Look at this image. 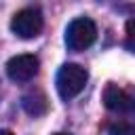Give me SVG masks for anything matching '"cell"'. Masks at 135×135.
I'll return each instance as SVG.
<instances>
[{
	"mask_svg": "<svg viewBox=\"0 0 135 135\" xmlns=\"http://www.w3.org/2000/svg\"><path fill=\"white\" fill-rule=\"evenodd\" d=\"M86 80H89V72L78 65V63H63L57 72V78H55V86H57V93L61 99H74L76 95L82 93V89L86 86Z\"/></svg>",
	"mask_w": 135,
	"mask_h": 135,
	"instance_id": "cell-1",
	"label": "cell"
},
{
	"mask_svg": "<svg viewBox=\"0 0 135 135\" xmlns=\"http://www.w3.org/2000/svg\"><path fill=\"white\" fill-rule=\"evenodd\" d=\"M97 38V25L93 23V19L89 17H76L74 21H70V25L65 27V46L70 51H84L89 49Z\"/></svg>",
	"mask_w": 135,
	"mask_h": 135,
	"instance_id": "cell-2",
	"label": "cell"
},
{
	"mask_svg": "<svg viewBox=\"0 0 135 135\" xmlns=\"http://www.w3.org/2000/svg\"><path fill=\"white\" fill-rule=\"evenodd\" d=\"M42 25H44V19H42V13L38 8H23V11L15 13V17L11 19L13 34H17L23 40L36 38L42 32Z\"/></svg>",
	"mask_w": 135,
	"mask_h": 135,
	"instance_id": "cell-3",
	"label": "cell"
},
{
	"mask_svg": "<svg viewBox=\"0 0 135 135\" xmlns=\"http://www.w3.org/2000/svg\"><path fill=\"white\" fill-rule=\"evenodd\" d=\"M38 68H40V61L36 55H30V53L15 55L6 61V76L13 82H27L38 74Z\"/></svg>",
	"mask_w": 135,
	"mask_h": 135,
	"instance_id": "cell-4",
	"label": "cell"
},
{
	"mask_svg": "<svg viewBox=\"0 0 135 135\" xmlns=\"http://www.w3.org/2000/svg\"><path fill=\"white\" fill-rule=\"evenodd\" d=\"M103 105L116 114H135V95L110 82L103 89Z\"/></svg>",
	"mask_w": 135,
	"mask_h": 135,
	"instance_id": "cell-5",
	"label": "cell"
},
{
	"mask_svg": "<svg viewBox=\"0 0 135 135\" xmlns=\"http://www.w3.org/2000/svg\"><path fill=\"white\" fill-rule=\"evenodd\" d=\"M21 105L30 116H42L49 110V101L42 91H30L21 97Z\"/></svg>",
	"mask_w": 135,
	"mask_h": 135,
	"instance_id": "cell-6",
	"label": "cell"
},
{
	"mask_svg": "<svg viewBox=\"0 0 135 135\" xmlns=\"http://www.w3.org/2000/svg\"><path fill=\"white\" fill-rule=\"evenodd\" d=\"M110 135H135V124L131 122H112L108 124Z\"/></svg>",
	"mask_w": 135,
	"mask_h": 135,
	"instance_id": "cell-7",
	"label": "cell"
},
{
	"mask_svg": "<svg viewBox=\"0 0 135 135\" xmlns=\"http://www.w3.org/2000/svg\"><path fill=\"white\" fill-rule=\"evenodd\" d=\"M124 46L135 53V19H129L124 25Z\"/></svg>",
	"mask_w": 135,
	"mask_h": 135,
	"instance_id": "cell-8",
	"label": "cell"
},
{
	"mask_svg": "<svg viewBox=\"0 0 135 135\" xmlns=\"http://www.w3.org/2000/svg\"><path fill=\"white\" fill-rule=\"evenodd\" d=\"M0 135H13V133H11L8 129H2V131H0Z\"/></svg>",
	"mask_w": 135,
	"mask_h": 135,
	"instance_id": "cell-9",
	"label": "cell"
},
{
	"mask_svg": "<svg viewBox=\"0 0 135 135\" xmlns=\"http://www.w3.org/2000/svg\"><path fill=\"white\" fill-rule=\"evenodd\" d=\"M53 135H70V133H53Z\"/></svg>",
	"mask_w": 135,
	"mask_h": 135,
	"instance_id": "cell-10",
	"label": "cell"
}]
</instances>
